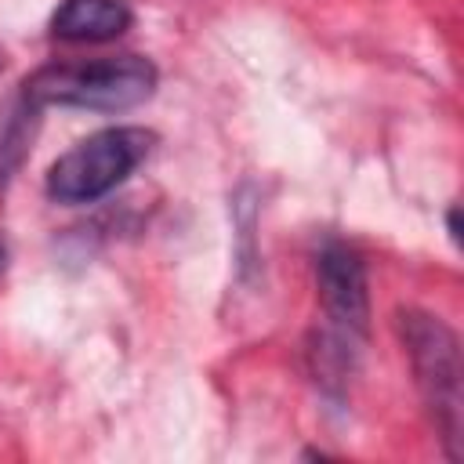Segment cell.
Listing matches in <instances>:
<instances>
[{"instance_id":"obj_6","label":"cell","mask_w":464,"mask_h":464,"mask_svg":"<svg viewBox=\"0 0 464 464\" xmlns=\"http://www.w3.org/2000/svg\"><path fill=\"white\" fill-rule=\"evenodd\" d=\"M40 109L29 98H18V105L0 120V178H11V170L22 163L29 145V123Z\"/></svg>"},{"instance_id":"obj_5","label":"cell","mask_w":464,"mask_h":464,"mask_svg":"<svg viewBox=\"0 0 464 464\" xmlns=\"http://www.w3.org/2000/svg\"><path fill=\"white\" fill-rule=\"evenodd\" d=\"M134 11L127 0H62L51 14V36L69 44H105L130 29Z\"/></svg>"},{"instance_id":"obj_3","label":"cell","mask_w":464,"mask_h":464,"mask_svg":"<svg viewBox=\"0 0 464 464\" xmlns=\"http://www.w3.org/2000/svg\"><path fill=\"white\" fill-rule=\"evenodd\" d=\"M402 344L410 352L417 388L435 417V428L446 442V453L457 457L460 450V344L457 334L431 312L406 308L399 315Z\"/></svg>"},{"instance_id":"obj_1","label":"cell","mask_w":464,"mask_h":464,"mask_svg":"<svg viewBox=\"0 0 464 464\" xmlns=\"http://www.w3.org/2000/svg\"><path fill=\"white\" fill-rule=\"evenodd\" d=\"M156 65L145 54H112L94 62H51L22 83V98L36 109H91V112H127L156 94Z\"/></svg>"},{"instance_id":"obj_2","label":"cell","mask_w":464,"mask_h":464,"mask_svg":"<svg viewBox=\"0 0 464 464\" xmlns=\"http://www.w3.org/2000/svg\"><path fill=\"white\" fill-rule=\"evenodd\" d=\"M152 141L156 134L145 127H105L62 152L51 163L44 188L54 203H94L138 170V163L152 152Z\"/></svg>"},{"instance_id":"obj_9","label":"cell","mask_w":464,"mask_h":464,"mask_svg":"<svg viewBox=\"0 0 464 464\" xmlns=\"http://www.w3.org/2000/svg\"><path fill=\"white\" fill-rule=\"evenodd\" d=\"M0 69H4V54H0Z\"/></svg>"},{"instance_id":"obj_4","label":"cell","mask_w":464,"mask_h":464,"mask_svg":"<svg viewBox=\"0 0 464 464\" xmlns=\"http://www.w3.org/2000/svg\"><path fill=\"white\" fill-rule=\"evenodd\" d=\"M315 286L323 304V330L362 344L370 330V290H366V265L344 243H326L315 254Z\"/></svg>"},{"instance_id":"obj_7","label":"cell","mask_w":464,"mask_h":464,"mask_svg":"<svg viewBox=\"0 0 464 464\" xmlns=\"http://www.w3.org/2000/svg\"><path fill=\"white\" fill-rule=\"evenodd\" d=\"M460 210L457 207H450V214H446V221H450V236H453V243H460Z\"/></svg>"},{"instance_id":"obj_8","label":"cell","mask_w":464,"mask_h":464,"mask_svg":"<svg viewBox=\"0 0 464 464\" xmlns=\"http://www.w3.org/2000/svg\"><path fill=\"white\" fill-rule=\"evenodd\" d=\"M4 268H7V239L0 236V272H4Z\"/></svg>"}]
</instances>
